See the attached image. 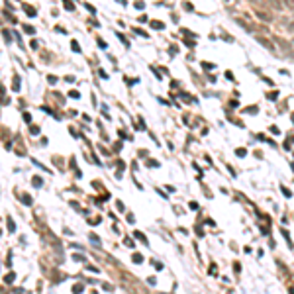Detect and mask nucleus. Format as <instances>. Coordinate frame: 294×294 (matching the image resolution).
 <instances>
[{"label":"nucleus","instance_id":"2f4dec72","mask_svg":"<svg viewBox=\"0 0 294 294\" xmlns=\"http://www.w3.org/2000/svg\"><path fill=\"white\" fill-rule=\"evenodd\" d=\"M37 47H39V43H37V41L34 39V41H31V49H37Z\"/></svg>","mask_w":294,"mask_h":294},{"label":"nucleus","instance_id":"1a4fd4ad","mask_svg":"<svg viewBox=\"0 0 294 294\" xmlns=\"http://www.w3.org/2000/svg\"><path fill=\"white\" fill-rule=\"evenodd\" d=\"M2 34H4V39H6V43H10V41H12V37H10L12 31H10V30H2Z\"/></svg>","mask_w":294,"mask_h":294},{"label":"nucleus","instance_id":"a878e982","mask_svg":"<svg viewBox=\"0 0 294 294\" xmlns=\"http://www.w3.org/2000/svg\"><path fill=\"white\" fill-rule=\"evenodd\" d=\"M202 65H204V69H206V71H210V69H214V65H212V63H202Z\"/></svg>","mask_w":294,"mask_h":294},{"label":"nucleus","instance_id":"7ed1b4c3","mask_svg":"<svg viewBox=\"0 0 294 294\" xmlns=\"http://www.w3.org/2000/svg\"><path fill=\"white\" fill-rule=\"evenodd\" d=\"M14 280H16V273H8V275L4 276V282H6V284H12Z\"/></svg>","mask_w":294,"mask_h":294},{"label":"nucleus","instance_id":"cd10ccee","mask_svg":"<svg viewBox=\"0 0 294 294\" xmlns=\"http://www.w3.org/2000/svg\"><path fill=\"white\" fill-rule=\"evenodd\" d=\"M102 288H104V290H108V292L114 290V286H110V284H102Z\"/></svg>","mask_w":294,"mask_h":294},{"label":"nucleus","instance_id":"9d476101","mask_svg":"<svg viewBox=\"0 0 294 294\" xmlns=\"http://www.w3.org/2000/svg\"><path fill=\"white\" fill-rule=\"evenodd\" d=\"M151 28H155V30H163L165 24L163 22H151Z\"/></svg>","mask_w":294,"mask_h":294},{"label":"nucleus","instance_id":"9b49d317","mask_svg":"<svg viewBox=\"0 0 294 294\" xmlns=\"http://www.w3.org/2000/svg\"><path fill=\"white\" fill-rule=\"evenodd\" d=\"M12 88H14L16 92L20 90V77H14V84H12Z\"/></svg>","mask_w":294,"mask_h":294},{"label":"nucleus","instance_id":"423d86ee","mask_svg":"<svg viewBox=\"0 0 294 294\" xmlns=\"http://www.w3.org/2000/svg\"><path fill=\"white\" fill-rule=\"evenodd\" d=\"M20 198H22V202H24V204H28V206L31 204V196H30V194H22Z\"/></svg>","mask_w":294,"mask_h":294},{"label":"nucleus","instance_id":"20e7f679","mask_svg":"<svg viewBox=\"0 0 294 294\" xmlns=\"http://www.w3.org/2000/svg\"><path fill=\"white\" fill-rule=\"evenodd\" d=\"M24 31H26L28 35H34V34H35V28H34V26H28V24H24Z\"/></svg>","mask_w":294,"mask_h":294},{"label":"nucleus","instance_id":"dca6fc26","mask_svg":"<svg viewBox=\"0 0 294 294\" xmlns=\"http://www.w3.org/2000/svg\"><path fill=\"white\" fill-rule=\"evenodd\" d=\"M30 134L31 135H37V134H39V127H37V126H30Z\"/></svg>","mask_w":294,"mask_h":294},{"label":"nucleus","instance_id":"c85d7f7f","mask_svg":"<svg viewBox=\"0 0 294 294\" xmlns=\"http://www.w3.org/2000/svg\"><path fill=\"white\" fill-rule=\"evenodd\" d=\"M116 206H118V210H120V212H124V204H122V202H120V200L116 202Z\"/></svg>","mask_w":294,"mask_h":294},{"label":"nucleus","instance_id":"4be33fe9","mask_svg":"<svg viewBox=\"0 0 294 294\" xmlns=\"http://www.w3.org/2000/svg\"><path fill=\"white\" fill-rule=\"evenodd\" d=\"M98 45H100L102 49H106V47H108V45H106V41H104V39H100V37H98Z\"/></svg>","mask_w":294,"mask_h":294},{"label":"nucleus","instance_id":"f03ea898","mask_svg":"<svg viewBox=\"0 0 294 294\" xmlns=\"http://www.w3.org/2000/svg\"><path fill=\"white\" fill-rule=\"evenodd\" d=\"M31 184H34L35 188H41V186H43V179H41V177H34V179H31Z\"/></svg>","mask_w":294,"mask_h":294},{"label":"nucleus","instance_id":"f3484780","mask_svg":"<svg viewBox=\"0 0 294 294\" xmlns=\"http://www.w3.org/2000/svg\"><path fill=\"white\" fill-rule=\"evenodd\" d=\"M57 81H59V78H57V77H53V74H49V77H47V82H49V84H55Z\"/></svg>","mask_w":294,"mask_h":294},{"label":"nucleus","instance_id":"39448f33","mask_svg":"<svg viewBox=\"0 0 294 294\" xmlns=\"http://www.w3.org/2000/svg\"><path fill=\"white\" fill-rule=\"evenodd\" d=\"M53 165H55V167H61V169L65 167V165H63V159H61V157H53Z\"/></svg>","mask_w":294,"mask_h":294},{"label":"nucleus","instance_id":"5701e85b","mask_svg":"<svg viewBox=\"0 0 294 294\" xmlns=\"http://www.w3.org/2000/svg\"><path fill=\"white\" fill-rule=\"evenodd\" d=\"M90 239H92V243H96V245H100V241H98V235H90Z\"/></svg>","mask_w":294,"mask_h":294},{"label":"nucleus","instance_id":"0eeeda50","mask_svg":"<svg viewBox=\"0 0 294 294\" xmlns=\"http://www.w3.org/2000/svg\"><path fill=\"white\" fill-rule=\"evenodd\" d=\"M71 47H73V51H74V53H81V45H78V41H74V39H73V41H71Z\"/></svg>","mask_w":294,"mask_h":294},{"label":"nucleus","instance_id":"f257e3e1","mask_svg":"<svg viewBox=\"0 0 294 294\" xmlns=\"http://www.w3.org/2000/svg\"><path fill=\"white\" fill-rule=\"evenodd\" d=\"M22 8H24V12H26L28 16H35V14H37V10H35L34 6H30V4H24Z\"/></svg>","mask_w":294,"mask_h":294},{"label":"nucleus","instance_id":"aec40b11","mask_svg":"<svg viewBox=\"0 0 294 294\" xmlns=\"http://www.w3.org/2000/svg\"><path fill=\"white\" fill-rule=\"evenodd\" d=\"M69 96H71V98H81V94H78V90H71Z\"/></svg>","mask_w":294,"mask_h":294},{"label":"nucleus","instance_id":"c756f323","mask_svg":"<svg viewBox=\"0 0 294 294\" xmlns=\"http://www.w3.org/2000/svg\"><path fill=\"white\" fill-rule=\"evenodd\" d=\"M118 37H120V39H122V41H124V43H126V45H130V41H127V39H126V37H124L122 34H118Z\"/></svg>","mask_w":294,"mask_h":294},{"label":"nucleus","instance_id":"f8f14e48","mask_svg":"<svg viewBox=\"0 0 294 294\" xmlns=\"http://www.w3.org/2000/svg\"><path fill=\"white\" fill-rule=\"evenodd\" d=\"M8 230H10V231H16V223H14L12 218H8Z\"/></svg>","mask_w":294,"mask_h":294},{"label":"nucleus","instance_id":"b1692460","mask_svg":"<svg viewBox=\"0 0 294 294\" xmlns=\"http://www.w3.org/2000/svg\"><path fill=\"white\" fill-rule=\"evenodd\" d=\"M135 8H137V10H143V8H145V4H143V2H135Z\"/></svg>","mask_w":294,"mask_h":294},{"label":"nucleus","instance_id":"ddd939ff","mask_svg":"<svg viewBox=\"0 0 294 294\" xmlns=\"http://www.w3.org/2000/svg\"><path fill=\"white\" fill-rule=\"evenodd\" d=\"M4 16H6V20H10L12 24H16V18H14V16H12V14H10L8 10H4Z\"/></svg>","mask_w":294,"mask_h":294},{"label":"nucleus","instance_id":"6e6552de","mask_svg":"<svg viewBox=\"0 0 294 294\" xmlns=\"http://www.w3.org/2000/svg\"><path fill=\"white\" fill-rule=\"evenodd\" d=\"M134 237H137V239H139V241H143V243H147V239H145V235H143V233H141V231H135V233H134Z\"/></svg>","mask_w":294,"mask_h":294},{"label":"nucleus","instance_id":"a211bd4d","mask_svg":"<svg viewBox=\"0 0 294 294\" xmlns=\"http://www.w3.org/2000/svg\"><path fill=\"white\" fill-rule=\"evenodd\" d=\"M65 10L73 12V10H74V4H73V2H65Z\"/></svg>","mask_w":294,"mask_h":294},{"label":"nucleus","instance_id":"bb28decb","mask_svg":"<svg viewBox=\"0 0 294 294\" xmlns=\"http://www.w3.org/2000/svg\"><path fill=\"white\" fill-rule=\"evenodd\" d=\"M73 261H84V257L82 255H73Z\"/></svg>","mask_w":294,"mask_h":294},{"label":"nucleus","instance_id":"7c9ffc66","mask_svg":"<svg viewBox=\"0 0 294 294\" xmlns=\"http://www.w3.org/2000/svg\"><path fill=\"white\" fill-rule=\"evenodd\" d=\"M276 96H279L276 92H271V94H269V98H271V100H276Z\"/></svg>","mask_w":294,"mask_h":294},{"label":"nucleus","instance_id":"473e14b6","mask_svg":"<svg viewBox=\"0 0 294 294\" xmlns=\"http://www.w3.org/2000/svg\"><path fill=\"white\" fill-rule=\"evenodd\" d=\"M292 122H294V114H292Z\"/></svg>","mask_w":294,"mask_h":294},{"label":"nucleus","instance_id":"393cba45","mask_svg":"<svg viewBox=\"0 0 294 294\" xmlns=\"http://www.w3.org/2000/svg\"><path fill=\"white\" fill-rule=\"evenodd\" d=\"M24 120H26V122H31V114H28V112H24Z\"/></svg>","mask_w":294,"mask_h":294},{"label":"nucleus","instance_id":"6ab92c4d","mask_svg":"<svg viewBox=\"0 0 294 294\" xmlns=\"http://www.w3.org/2000/svg\"><path fill=\"white\" fill-rule=\"evenodd\" d=\"M131 259H134L135 263H141V261H143V257H141L139 253H134V257H131Z\"/></svg>","mask_w":294,"mask_h":294},{"label":"nucleus","instance_id":"2eb2a0df","mask_svg":"<svg viewBox=\"0 0 294 294\" xmlns=\"http://www.w3.org/2000/svg\"><path fill=\"white\" fill-rule=\"evenodd\" d=\"M86 271H90V273H100V269L94 267V265H86Z\"/></svg>","mask_w":294,"mask_h":294},{"label":"nucleus","instance_id":"412c9836","mask_svg":"<svg viewBox=\"0 0 294 294\" xmlns=\"http://www.w3.org/2000/svg\"><path fill=\"white\" fill-rule=\"evenodd\" d=\"M235 153H237L239 157H245V155H247V149H237V151H235Z\"/></svg>","mask_w":294,"mask_h":294},{"label":"nucleus","instance_id":"4468645a","mask_svg":"<svg viewBox=\"0 0 294 294\" xmlns=\"http://www.w3.org/2000/svg\"><path fill=\"white\" fill-rule=\"evenodd\" d=\"M82 290H84V286H82V284H77V286H73V292H74V294H81Z\"/></svg>","mask_w":294,"mask_h":294}]
</instances>
